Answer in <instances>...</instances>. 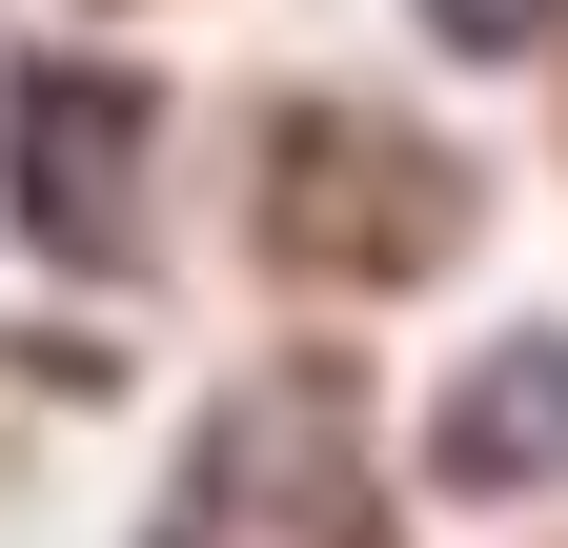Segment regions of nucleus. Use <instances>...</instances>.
I'll return each instance as SVG.
<instances>
[{
  "label": "nucleus",
  "mask_w": 568,
  "mask_h": 548,
  "mask_svg": "<svg viewBox=\"0 0 568 548\" xmlns=\"http://www.w3.org/2000/svg\"><path fill=\"white\" fill-rule=\"evenodd\" d=\"M568 447V366H508V386H467V427H447V467H548Z\"/></svg>",
  "instance_id": "1"
},
{
  "label": "nucleus",
  "mask_w": 568,
  "mask_h": 548,
  "mask_svg": "<svg viewBox=\"0 0 568 548\" xmlns=\"http://www.w3.org/2000/svg\"><path fill=\"white\" fill-rule=\"evenodd\" d=\"M426 21H447V41H528V0H426Z\"/></svg>",
  "instance_id": "2"
}]
</instances>
